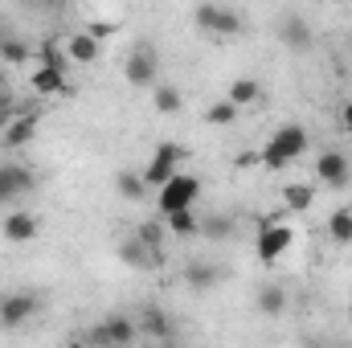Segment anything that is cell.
<instances>
[{
    "mask_svg": "<svg viewBox=\"0 0 352 348\" xmlns=\"http://www.w3.org/2000/svg\"><path fill=\"white\" fill-rule=\"evenodd\" d=\"M307 152V131L299 127V123H283L270 140H266V148L258 152V160H263L266 168H287L291 160H299Z\"/></svg>",
    "mask_w": 352,
    "mask_h": 348,
    "instance_id": "cell-1",
    "label": "cell"
},
{
    "mask_svg": "<svg viewBox=\"0 0 352 348\" xmlns=\"http://www.w3.org/2000/svg\"><path fill=\"white\" fill-rule=\"evenodd\" d=\"M197 193H201V180H197V176L176 173L173 180H164V184H160V193H156V205H160V213L168 217L173 209L192 205V201H197Z\"/></svg>",
    "mask_w": 352,
    "mask_h": 348,
    "instance_id": "cell-2",
    "label": "cell"
},
{
    "mask_svg": "<svg viewBox=\"0 0 352 348\" xmlns=\"http://www.w3.org/2000/svg\"><path fill=\"white\" fill-rule=\"evenodd\" d=\"M197 25L201 29H209V33H221V37H238L242 29H246V21H242V12H234V8H226V4H197Z\"/></svg>",
    "mask_w": 352,
    "mask_h": 348,
    "instance_id": "cell-3",
    "label": "cell"
},
{
    "mask_svg": "<svg viewBox=\"0 0 352 348\" xmlns=\"http://www.w3.org/2000/svg\"><path fill=\"white\" fill-rule=\"evenodd\" d=\"M291 242H295L291 226H283V221H263L254 250H258V259H263V262H274V259H283V254L291 250Z\"/></svg>",
    "mask_w": 352,
    "mask_h": 348,
    "instance_id": "cell-4",
    "label": "cell"
},
{
    "mask_svg": "<svg viewBox=\"0 0 352 348\" xmlns=\"http://www.w3.org/2000/svg\"><path fill=\"white\" fill-rule=\"evenodd\" d=\"M123 78H127L131 87H156V50H152V45H135V50L127 54Z\"/></svg>",
    "mask_w": 352,
    "mask_h": 348,
    "instance_id": "cell-5",
    "label": "cell"
},
{
    "mask_svg": "<svg viewBox=\"0 0 352 348\" xmlns=\"http://www.w3.org/2000/svg\"><path fill=\"white\" fill-rule=\"evenodd\" d=\"M316 180L320 184H328V188H344L352 180V164L344 152H320V160H316Z\"/></svg>",
    "mask_w": 352,
    "mask_h": 348,
    "instance_id": "cell-6",
    "label": "cell"
},
{
    "mask_svg": "<svg viewBox=\"0 0 352 348\" xmlns=\"http://www.w3.org/2000/svg\"><path fill=\"white\" fill-rule=\"evenodd\" d=\"M180 156H184V148H176V144H160L156 156H152V164L144 168V184H156V188H160L164 180H173Z\"/></svg>",
    "mask_w": 352,
    "mask_h": 348,
    "instance_id": "cell-7",
    "label": "cell"
},
{
    "mask_svg": "<svg viewBox=\"0 0 352 348\" xmlns=\"http://www.w3.org/2000/svg\"><path fill=\"white\" fill-rule=\"evenodd\" d=\"M37 295H25V291H16V295H4L0 299V328H21L29 316H37Z\"/></svg>",
    "mask_w": 352,
    "mask_h": 348,
    "instance_id": "cell-8",
    "label": "cell"
},
{
    "mask_svg": "<svg viewBox=\"0 0 352 348\" xmlns=\"http://www.w3.org/2000/svg\"><path fill=\"white\" fill-rule=\"evenodd\" d=\"M140 332H135V324L127 320V316H107L94 332H90V340L94 345H131Z\"/></svg>",
    "mask_w": 352,
    "mask_h": 348,
    "instance_id": "cell-9",
    "label": "cell"
},
{
    "mask_svg": "<svg viewBox=\"0 0 352 348\" xmlns=\"http://www.w3.org/2000/svg\"><path fill=\"white\" fill-rule=\"evenodd\" d=\"M33 188V173L21 164H0V205H8L12 197H25Z\"/></svg>",
    "mask_w": 352,
    "mask_h": 348,
    "instance_id": "cell-10",
    "label": "cell"
},
{
    "mask_svg": "<svg viewBox=\"0 0 352 348\" xmlns=\"http://www.w3.org/2000/svg\"><path fill=\"white\" fill-rule=\"evenodd\" d=\"M0 234H4L8 242H33V238H37V217H33V213H25V209H16V213H8V217H4Z\"/></svg>",
    "mask_w": 352,
    "mask_h": 348,
    "instance_id": "cell-11",
    "label": "cell"
},
{
    "mask_svg": "<svg viewBox=\"0 0 352 348\" xmlns=\"http://www.w3.org/2000/svg\"><path fill=\"white\" fill-rule=\"evenodd\" d=\"M33 135H37V115H12L8 127H4V144L8 148H25Z\"/></svg>",
    "mask_w": 352,
    "mask_h": 348,
    "instance_id": "cell-12",
    "label": "cell"
},
{
    "mask_svg": "<svg viewBox=\"0 0 352 348\" xmlns=\"http://www.w3.org/2000/svg\"><path fill=\"white\" fill-rule=\"evenodd\" d=\"M33 90L37 94H45V98H54V94H66V70L62 66H41L37 74H33Z\"/></svg>",
    "mask_w": 352,
    "mask_h": 348,
    "instance_id": "cell-13",
    "label": "cell"
},
{
    "mask_svg": "<svg viewBox=\"0 0 352 348\" xmlns=\"http://www.w3.org/2000/svg\"><path fill=\"white\" fill-rule=\"evenodd\" d=\"M66 54H70V62L90 66V62L98 58V37H90V33H74V37L66 41Z\"/></svg>",
    "mask_w": 352,
    "mask_h": 348,
    "instance_id": "cell-14",
    "label": "cell"
},
{
    "mask_svg": "<svg viewBox=\"0 0 352 348\" xmlns=\"http://www.w3.org/2000/svg\"><path fill=\"white\" fill-rule=\"evenodd\" d=\"M283 205L291 213H307L316 205V188L311 184H283Z\"/></svg>",
    "mask_w": 352,
    "mask_h": 348,
    "instance_id": "cell-15",
    "label": "cell"
},
{
    "mask_svg": "<svg viewBox=\"0 0 352 348\" xmlns=\"http://www.w3.org/2000/svg\"><path fill=\"white\" fill-rule=\"evenodd\" d=\"M283 41H287L291 50H307V45H311L307 21H303V17H287V21H283Z\"/></svg>",
    "mask_w": 352,
    "mask_h": 348,
    "instance_id": "cell-16",
    "label": "cell"
},
{
    "mask_svg": "<svg viewBox=\"0 0 352 348\" xmlns=\"http://www.w3.org/2000/svg\"><path fill=\"white\" fill-rule=\"evenodd\" d=\"M226 270L221 266H213V262H192L188 270H184V279L197 287V291H205V287H217V279H221Z\"/></svg>",
    "mask_w": 352,
    "mask_h": 348,
    "instance_id": "cell-17",
    "label": "cell"
},
{
    "mask_svg": "<svg viewBox=\"0 0 352 348\" xmlns=\"http://www.w3.org/2000/svg\"><path fill=\"white\" fill-rule=\"evenodd\" d=\"M140 316H144V324H140L144 336H156V340H168V336H173V324H168V316H164L160 307H144Z\"/></svg>",
    "mask_w": 352,
    "mask_h": 348,
    "instance_id": "cell-18",
    "label": "cell"
},
{
    "mask_svg": "<svg viewBox=\"0 0 352 348\" xmlns=\"http://www.w3.org/2000/svg\"><path fill=\"white\" fill-rule=\"evenodd\" d=\"M258 312L263 316H283L287 312V291L278 283H266L263 291H258Z\"/></svg>",
    "mask_w": 352,
    "mask_h": 348,
    "instance_id": "cell-19",
    "label": "cell"
},
{
    "mask_svg": "<svg viewBox=\"0 0 352 348\" xmlns=\"http://www.w3.org/2000/svg\"><path fill=\"white\" fill-rule=\"evenodd\" d=\"M168 230H173V234H180V238H188V234H201V217L192 213V205L173 209V213H168Z\"/></svg>",
    "mask_w": 352,
    "mask_h": 348,
    "instance_id": "cell-20",
    "label": "cell"
},
{
    "mask_svg": "<svg viewBox=\"0 0 352 348\" xmlns=\"http://www.w3.org/2000/svg\"><path fill=\"white\" fill-rule=\"evenodd\" d=\"M115 188H119V197H127V201H144V197H148L144 173H119L115 176Z\"/></svg>",
    "mask_w": 352,
    "mask_h": 348,
    "instance_id": "cell-21",
    "label": "cell"
},
{
    "mask_svg": "<svg viewBox=\"0 0 352 348\" xmlns=\"http://www.w3.org/2000/svg\"><path fill=\"white\" fill-rule=\"evenodd\" d=\"M258 94H263V87H258L254 78H234V83H230V102H238V107L258 102Z\"/></svg>",
    "mask_w": 352,
    "mask_h": 348,
    "instance_id": "cell-22",
    "label": "cell"
},
{
    "mask_svg": "<svg viewBox=\"0 0 352 348\" xmlns=\"http://www.w3.org/2000/svg\"><path fill=\"white\" fill-rule=\"evenodd\" d=\"M328 234H332V242L349 246L352 242V209H336V213L328 217Z\"/></svg>",
    "mask_w": 352,
    "mask_h": 348,
    "instance_id": "cell-23",
    "label": "cell"
},
{
    "mask_svg": "<svg viewBox=\"0 0 352 348\" xmlns=\"http://www.w3.org/2000/svg\"><path fill=\"white\" fill-rule=\"evenodd\" d=\"M205 119H209L213 127H230V123L238 119V102H230V98H221V102H209V107H205Z\"/></svg>",
    "mask_w": 352,
    "mask_h": 348,
    "instance_id": "cell-24",
    "label": "cell"
},
{
    "mask_svg": "<svg viewBox=\"0 0 352 348\" xmlns=\"http://www.w3.org/2000/svg\"><path fill=\"white\" fill-rule=\"evenodd\" d=\"M201 234H205L209 242H226V238L234 234V221L221 217V213H217V217H205V221H201Z\"/></svg>",
    "mask_w": 352,
    "mask_h": 348,
    "instance_id": "cell-25",
    "label": "cell"
},
{
    "mask_svg": "<svg viewBox=\"0 0 352 348\" xmlns=\"http://www.w3.org/2000/svg\"><path fill=\"white\" fill-rule=\"evenodd\" d=\"M119 254H123V262H131V266H148L156 250H148L140 238H131V242H123V246H119Z\"/></svg>",
    "mask_w": 352,
    "mask_h": 348,
    "instance_id": "cell-26",
    "label": "cell"
},
{
    "mask_svg": "<svg viewBox=\"0 0 352 348\" xmlns=\"http://www.w3.org/2000/svg\"><path fill=\"white\" fill-rule=\"evenodd\" d=\"M152 90H156V111H164V115H176V111H180L184 98H180L176 87H152Z\"/></svg>",
    "mask_w": 352,
    "mask_h": 348,
    "instance_id": "cell-27",
    "label": "cell"
},
{
    "mask_svg": "<svg viewBox=\"0 0 352 348\" xmlns=\"http://www.w3.org/2000/svg\"><path fill=\"white\" fill-rule=\"evenodd\" d=\"M0 58L16 66V62H25V58H29V45H25L21 37H4V41H0Z\"/></svg>",
    "mask_w": 352,
    "mask_h": 348,
    "instance_id": "cell-28",
    "label": "cell"
},
{
    "mask_svg": "<svg viewBox=\"0 0 352 348\" xmlns=\"http://www.w3.org/2000/svg\"><path fill=\"white\" fill-rule=\"evenodd\" d=\"M135 238H140L148 250H160V242H164V226H160V221H144Z\"/></svg>",
    "mask_w": 352,
    "mask_h": 348,
    "instance_id": "cell-29",
    "label": "cell"
},
{
    "mask_svg": "<svg viewBox=\"0 0 352 348\" xmlns=\"http://www.w3.org/2000/svg\"><path fill=\"white\" fill-rule=\"evenodd\" d=\"M37 58H41V66H66V62H62V50H58L54 41H41Z\"/></svg>",
    "mask_w": 352,
    "mask_h": 348,
    "instance_id": "cell-30",
    "label": "cell"
},
{
    "mask_svg": "<svg viewBox=\"0 0 352 348\" xmlns=\"http://www.w3.org/2000/svg\"><path fill=\"white\" fill-rule=\"evenodd\" d=\"M87 33H90V37H98V41H102V37H111V33H115V21H94V25H90Z\"/></svg>",
    "mask_w": 352,
    "mask_h": 348,
    "instance_id": "cell-31",
    "label": "cell"
},
{
    "mask_svg": "<svg viewBox=\"0 0 352 348\" xmlns=\"http://www.w3.org/2000/svg\"><path fill=\"white\" fill-rule=\"evenodd\" d=\"M234 164H238V168H250V164H258V152H242Z\"/></svg>",
    "mask_w": 352,
    "mask_h": 348,
    "instance_id": "cell-32",
    "label": "cell"
},
{
    "mask_svg": "<svg viewBox=\"0 0 352 348\" xmlns=\"http://www.w3.org/2000/svg\"><path fill=\"white\" fill-rule=\"evenodd\" d=\"M340 123H344V131H352V102L340 111Z\"/></svg>",
    "mask_w": 352,
    "mask_h": 348,
    "instance_id": "cell-33",
    "label": "cell"
},
{
    "mask_svg": "<svg viewBox=\"0 0 352 348\" xmlns=\"http://www.w3.org/2000/svg\"><path fill=\"white\" fill-rule=\"evenodd\" d=\"M37 4H45V8H58V4H62V0H37Z\"/></svg>",
    "mask_w": 352,
    "mask_h": 348,
    "instance_id": "cell-34",
    "label": "cell"
},
{
    "mask_svg": "<svg viewBox=\"0 0 352 348\" xmlns=\"http://www.w3.org/2000/svg\"><path fill=\"white\" fill-rule=\"evenodd\" d=\"M0 87H4V78H0Z\"/></svg>",
    "mask_w": 352,
    "mask_h": 348,
    "instance_id": "cell-35",
    "label": "cell"
}]
</instances>
